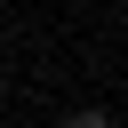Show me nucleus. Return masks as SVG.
<instances>
[{"mask_svg": "<svg viewBox=\"0 0 128 128\" xmlns=\"http://www.w3.org/2000/svg\"><path fill=\"white\" fill-rule=\"evenodd\" d=\"M64 128H112V112H96V104H80V112H72Z\"/></svg>", "mask_w": 128, "mask_h": 128, "instance_id": "1", "label": "nucleus"}]
</instances>
